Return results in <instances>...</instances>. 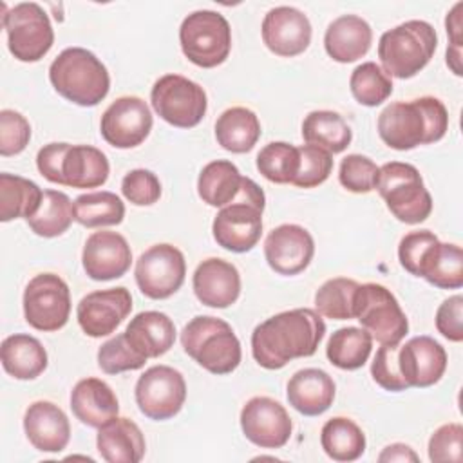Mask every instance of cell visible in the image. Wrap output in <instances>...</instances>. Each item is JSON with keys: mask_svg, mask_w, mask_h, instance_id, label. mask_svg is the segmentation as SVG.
<instances>
[{"mask_svg": "<svg viewBox=\"0 0 463 463\" xmlns=\"http://www.w3.org/2000/svg\"><path fill=\"white\" fill-rule=\"evenodd\" d=\"M324 335L326 322L315 309L282 311L253 329L251 354L264 369H282L293 358L315 354Z\"/></svg>", "mask_w": 463, "mask_h": 463, "instance_id": "1", "label": "cell"}, {"mask_svg": "<svg viewBox=\"0 0 463 463\" xmlns=\"http://www.w3.org/2000/svg\"><path fill=\"white\" fill-rule=\"evenodd\" d=\"M449 130V112L441 99L421 96L394 101L378 116V134L394 150H412L439 141Z\"/></svg>", "mask_w": 463, "mask_h": 463, "instance_id": "2", "label": "cell"}, {"mask_svg": "<svg viewBox=\"0 0 463 463\" xmlns=\"http://www.w3.org/2000/svg\"><path fill=\"white\" fill-rule=\"evenodd\" d=\"M49 80L54 90L80 107H94L110 89V76L101 60L83 49H63L49 67Z\"/></svg>", "mask_w": 463, "mask_h": 463, "instance_id": "3", "label": "cell"}, {"mask_svg": "<svg viewBox=\"0 0 463 463\" xmlns=\"http://www.w3.org/2000/svg\"><path fill=\"white\" fill-rule=\"evenodd\" d=\"M266 195L250 177H242L237 197L222 206L212 224L213 239L219 246L233 253L250 251L262 235V212Z\"/></svg>", "mask_w": 463, "mask_h": 463, "instance_id": "4", "label": "cell"}, {"mask_svg": "<svg viewBox=\"0 0 463 463\" xmlns=\"http://www.w3.org/2000/svg\"><path fill=\"white\" fill-rule=\"evenodd\" d=\"M181 344L203 369L212 374H228L241 364L242 351L232 326L217 317L192 318L181 333Z\"/></svg>", "mask_w": 463, "mask_h": 463, "instance_id": "5", "label": "cell"}, {"mask_svg": "<svg viewBox=\"0 0 463 463\" xmlns=\"http://www.w3.org/2000/svg\"><path fill=\"white\" fill-rule=\"evenodd\" d=\"M436 47L434 27L425 20H409L380 36L378 58L389 76L407 80L430 61Z\"/></svg>", "mask_w": 463, "mask_h": 463, "instance_id": "6", "label": "cell"}, {"mask_svg": "<svg viewBox=\"0 0 463 463\" xmlns=\"http://www.w3.org/2000/svg\"><path fill=\"white\" fill-rule=\"evenodd\" d=\"M389 212L405 224L423 222L432 212V197L416 166L391 161L380 166L376 186Z\"/></svg>", "mask_w": 463, "mask_h": 463, "instance_id": "7", "label": "cell"}, {"mask_svg": "<svg viewBox=\"0 0 463 463\" xmlns=\"http://www.w3.org/2000/svg\"><path fill=\"white\" fill-rule=\"evenodd\" d=\"M179 43L194 65L212 69L226 61L232 51V29L217 11H194L179 27Z\"/></svg>", "mask_w": 463, "mask_h": 463, "instance_id": "8", "label": "cell"}, {"mask_svg": "<svg viewBox=\"0 0 463 463\" xmlns=\"http://www.w3.org/2000/svg\"><path fill=\"white\" fill-rule=\"evenodd\" d=\"M354 318L382 345H394L409 331V320L396 297L382 284H360L354 300Z\"/></svg>", "mask_w": 463, "mask_h": 463, "instance_id": "9", "label": "cell"}, {"mask_svg": "<svg viewBox=\"0 0 463 463\" xmlns=\"http://www.w3.org/2000/svg\"><path fill=\"white\" fill-rule=\"evenodd\" d=\"M2 24L7 34L9 52L20 61L42 60L54 43L51 20L36 2H22L4 13Z\"/></svg>", "mask_w": 463, "mask_h": 463, "instance_id": "10", "label": "cell"}, {"mask_svg": "<svg viewBox=\"0 0 463 463\" xmlns=\"http://www.w3.org/2000/svg\"><path fill=\"white\" fill-rule=\"evenodd\" d=\"M150 101L157 116L177 128L199 125L208 109L204 89L181 74L161 76L152 87Z\"/></svg>", "mask_w": 463, "mask_h": 463, "instance_id": "11", "label": "cell"}, {"mask_svg": "<svg viewBox=\"0 0 463 463\" xmlns=\"http://www.w3.org/2000/svg\"><path fill=\"white\" fill-rule=\"evenodd\" d=\"M71 315V291L56 273L33 277L24 291L25 322L38 331L61 329Z\"/></svg>", "mask_w": 463, "mask_h": 463, "instance_id": "12", "label": "cell"}, {"mask_svg": "<svg viewBox=\"0 0 463 463\" xmlns=\"http://www.w3.org/2000/svg\"><path fill=\"white\" fill-rule=\"evenodd\" d=\"M134 275L137 288L145 297L154 300L168 298L184 282V255L172 244H154L136 260Z\"/></svg>", "mask_w": 463, "mask_h": 463, "instance_id": "13", "label": "cell"}, {"mask_svg": "<svg viewBox=\"0 0 463 463\" xmlns=\"http://www.w3.org/2000/svg\"><path fill=\"white\" fill-rule=\"evenodd\" d=\"M186 382L170 365H154L136 382V403L139 411L156 421L174 418L184 405Z\"/></svg>", "mask_w": 463, "mask_h": 463, "instance_id": "14", "label": "cell"}, {"mask_svg": "<svg viewBox=\"0 0 463 463\" xmlns=\"http://www.w3.org/2000/svg\"><path fill=\"white\" fill-rule=\"evenodd\" d=\"M152 123V112L145 99L121 96L103 112L99 132L101 137L116 148H134L148 137Z\"/></svg>", "mask_w": 463, "mask_h": 463, "instance_id": "15", "label": "cell"}, {"mask_svg": "<svg viewBox=\"0 0 463 463\" xmlns=\"http://www.w3.org/2000/svg\"><path fill=\"white\" fill-rule=\"evenodd\" d=\"M241 429L253 445L260 449H280L289 441L293 423L284 405L277 400L255 396L241 411Z\"/></svg>", "mask_w": 463, "mask_h": 463, "instance_id": "16", "label": "cell"}, {"mask_svg": "<svg viewBox=\"0 0 463 463\" xmlns=\"http://www.w3.org/2000/svg\"><path fill=\"white\" fill-rule=\"evenodd\" d=\"M130 311L132 295L127 288L118 286L85 295L76 307V318L87 336L101 338L114 333Z\"/></svg>", "mask_w": 463, "mask_h": 463, "instance_id": "17", "label": "cell"}, {"mask_svg": "<svg viewBox=\"0 0 463 463\" xmlns=\"http://www.w3.org/2000/svg\"><path fill=\"white\" fill-rule=\"evenodd\" d=\"M315 253L311 233L298 224H280L264 241V257L279 275H297L304 271Z\"/></svg>", "mask_w": 463, "mask_h": 463, "instance_id": "18", "label": "cell"}, {"mask_svg": "<svg viewBox=\"0 0 463 463\" xmlns=\"http://www.w3.org/2000/svg\"><path fill=\"white\" fill-rule=\"evenodd\" d=\"M262 42L277 56H297L311 43V22L297 7H273L262 20Z\"/></svg>", "mask_w": 463, "mask_h": 463, "instance_id": "19", "label": "cell"}, {"mask_svg": "<svg viewBox=\"0 0 463 463\" xmlns=\"http://www.w3.org/2000/svg\"><path fill=\"white\" fill-rule=\"evenodd\" d=\"M132 262V250L118 232H94L89 235L81 253L85 273L92 280H112L123 277Z\"/></svg>", "mask_w": 463, "mask_h": 463, "instance_id": "20", "label": "cell"}, {"mask_svg": "<svg viewBox=\"0 0 463 463\" xmlns=\"http://www.w3.org/2000/svg\"><path fill=\"white\" fill-rule=\"evenodd\" d=\"M398 364L409 387H430L447 369V353L439 342L421 335L398 345Z\"/></svg>", "mask_w": 463, "mask_h": 463, "instance_id": "21", "label": "cell"}, {"mask_svg": "<svg viewBox=\"0 0 463 463\" xmlns=\"http://www.w3.org/2000/svg\"><path fill=\"white\" fill-rule=\"evenodd\" d=\"M194 293L201 304L224 309L237 302L241 295L239 269L219 257L203 260L194 271Z\"/></svg>", "mask_w": 463, "mask_h": 463, "instance_id": "22", "label": "cell"}, {"mask_svg": "<svg viewBox=\"0 0 463 463\" xmlns=\"http://www.w3.org/2000/svg\"><path fill=\"white\" fill-rule=\"evenodd\" d=\"M24 430L29 443L40 452H61L71 439L67 414L52 402H33L24 414Z\"/></svg>", "mask_w": 463, "mask_h": 463, "instance_id": "23", "label": "cell"}, {"mask_svg": "<svg viewBox=\"0 0 463 463\" xmlns=\"http://www.w3.org/2000/svg\"><path fill=\"white\" fill-rule=\"evenodd\" d=\"M71 409L83 425L99 429L118 416L119 402L107 382L83 378L71 391Z\"/></svg>", "mask_w": 463, "mask_h": 463, "instance_id": "24", "label": "cell"}, {"mask_svg": "<svg viewBox=\"0 0 463 463\" xmlns=\"http://www.w3.org/2000/svg\"><path fill=\"white\" fill-rule=\"evenodd\" d=\"M373 43L371 25L356 14L335 18L324 34V47L329 58L338 63H351L367 54Z\"/></svg>", "mask_w": 463, "mask_h": 463, "instance_id": "25", "label": "cell"}, {"mask_svg": "<svg viewBox=\"0 0 463 463\" xmlns=\"http://www.w3.org/2000/svg\"><path fill=\"white\" fill-rule=\"evenodd\" d=\"M333 378L317 367L297 371L288 382V402L304 416H318L326 412L335 400Z\"/></svg>", "mask_w": 463, "mask_h": 463, "instance_id": "26", "label": "cell"}, {"mask_svg": "<svg viewBox=\"0 0 463 463\" xmlns=\"http://www.w3.org/2000/svg\"><path fill=\"white\" fill-rule=\"evenodd\" d=\"M99 456L109 463H137L145 456V436L128 418H114L99 427L96 436Z\"/></svg>", "mask_w": 463, "mask_h": 463, "instance_id": "27", "label": "cell"}, {"mask_svg": "<svg viewBox=\"0 0 463 463\" xmlns=\"http://www.w3.org/2000/svg\"><path fill=\"white\" fill-rule=\"evenodd\" d=\"M125 336L136 353L146 360L157 358L174 345L175 326L170 317L161 311H143L130 320Z\"/></svg>", "mask_w": 463, "mask_h": 463, "instance_id": "28", "label": "cell"}, {"mask_svg": "<svg viewBox=\"0 0 463 463\" xmlns=\"http://www.w3.org/2000/svg\"><path fill=\"white\" fill-rule=\"evenodd\" d=\"M107 156L90 145H69L61 159V184L72 188H98L109 179Z\"/></svg>", "mask_w": 463, "mask_h": 463, "instance_id": "29", "label": "cell"}, {"mask_svg": "<svg viewBox=\"0 0 463 463\" xmlns=\"http://www.w3.org/2000/svg\"><path fill=\"white\" fill-rule=\"evenodd\" d=\"M4 371L16 380H34L47 369V351L42 342L25 333L4 338L0 347Z\"/></svg>", "mask_w": 463, "mask_h": 463, "instance_id": "30", "label": "cell"}, {"mask_svg": "<svg viewBox=\"0 0 463 463\" xmlns=\"http://www.w3.org/2000/svg\"><path fill=\"white\" fill-rule=\"evenodd\" d=\"M260 137V121L246 107L226 109L215 121L217 143L233 154L250 152Z\"/></svg>", "mask_w": 463, "mask_h": 463, "instance_id": "31", "label": "cell"}, {"mask_svg": "<svg viewBox=\"0 0 463 463\" xmlns=\"http://www.w3.org/2000/svg\"><path fill=\"white\" fill-rule=\"evenodd\" d=\"M418 277L441 289L463 286V250L452 242H436L425 253Z\"/></svg>", "mask_w": 463, "mask_h": 463, "instance_id": "32", "label": "cell"}, {"mask_svg": "<svg viewBox=\"0 0 463 463\" xmlns=\"http://www.w3.org/2000/svg\"><path fill=\"white\" fill-rule=\"evenodd\" d=\"M43 199V190L31 179L13 175L7 172L0 174V221L9 222L24 217H33Z\"/></svg>", "mask_w": 463, "mask_h": 463, "instance_id": "33", "label": "cell"}, {"mask_svg": "<svg viewBox=\"0 0 463 463\" xmlns=\"http://www.w3.org/2000/svg\"><path fill=\"white\" fill-rule=\"evenodd\" d=\"M242 177L239 168L226 159H217L203 166L199 179H197V194L199 197L213 206L222 208L230 204L242 184Z\"/></svg>", "mask_w": 463, "mask_h": 463, "instance_id": "34", "label": "cell"}, {"mask_svg": "<svg viewBox=\"0 0 463 463\" xmlns=\"http://www.w3.org/2000/svg\"><path fill=\"white\" fill-rule=\"evenodd\" d=\"M302 137L306 145H315L329 154H338L349 146L353 132L338 112L313 110L302 121Z\"/></svg>", "mask_w": 463, "mask_h": 463, "instance_id": "35", "label": "cell"}, {"mask_svg": "<svg viewBox=\"0 0 463 463\" xmlns=\"http://www.w3.org/2000/svg\"><path fill=\"white\" fill-rule=\"evenodd\" d=\"M320 445L335 461H354L365 452V434L353 420L335 416L324 423Z\"/></svg>", "mask_w": 463, "mask_h": 463, "instance_id": "36", "label": "cell"}, {"mask_svg": "<svg viewBox=\"0 0 463 463\" xmlns=\"http://www.w3.org/2000/svg\"><path fill=\"white\" fill-rule=\"evenodd\" d=\"M373 349V336L364 327H340L336 329L326 345L329 362L344 371L360 369Z\"/></svg>", "mask_w": 463, "mask_h": 463, "instance_id": "37", "label": "cell"}, {"mask_svg": "<svg viewBox=\"0 0 463 463\" xmlns=\"http://www.w3.org/2000/svg\"><path fill=\"white\" fill-rule=\"evenodd\" d=\"M125 217V204L114 192H89L74 199V221L85 228L119 224Z\"/></svg>", "mask_w": 463, "mask_h": 463, "instance_id": "38", "label": "cell"}, {"mask_svg": "<svg viewBox=\"0 0 463 463\" xmlns=\"http://www.w3.org/2000/svg\"><path fill=\"white\" fill-rule=\"evenodd\" d=\"M74 221V203L60 190H43L38 212L27 219L29 228L40 237H58L69 230Z\"/></svg>", "mask_w": 463, "mask_h": 463, "instance_id": "39", "label": "cell"}, {"mask_svg": "<svg viewBox=\"0 0 463 463\" xmlns=\"http://www.w3.org/2000/svg\"><path fill=\"white\" fill-rule=\"evenodd\" d=\"M358 282L345 277L326 280L315 293V307L318 315L331 320H351L354 318V300Z\"/></svg>", "mask_w": 463, "mask_h": 463, "instance_id": "40", "label": "cell"}, {"mask_svg": "<svg viewBox=\"0 0 463 463\" xmlns=\"http://www.w3.org/2000/svg\"><path fill=\"white\" fill-rule=\"evenodd\" d=\"M298 146L286 141H271L257 154V170L271 183L291 184L298 172Z\"/></svg>", "mask_w": 463, "mask_h": 463, "instance_id": "41", "label": "cell"}, {"mask_svg": "<svg viewBox=\"0 0 463 463\" xmlns=\"http://www.w3.org/2000/svg\"><path fill=\"white\" fill-rule=\"evenodd\" d=\"M353 98L365 107H376L383 103L392 92L391 76L374 61L360 63L349 78Z\"/></svg>", "mask_w": 463, "mask_h": 463, "instance_id": "42", "label": "cell"}, {"mask_svg": "<svg viewBox=\"0 0 463 463\" xmlns=\"http://www.w3.org/2000/svg\"><path fill=\"white\" fill-rule=\"evenodd\" d=\"M146 358L134 351L128 344L125 331L112 336L98 349V365L107 374H118L123 371H136L145 365Z\"/></svg>", "mask_w": 463, "mask_h": 463, "instance_id": "43", "label": "cell"}, {"mask_svg": "<svg viewBox=\"0 0 463 463\" xmlns=\"http://www.w3.org/2000/svg\"><path fill=\"white\" fill-rule=\"evenodd\" d=\"M300 165L291 184L298 188H315L322 184L333 170V156L315 145L298 146Z\"/></svg>", "mask_w": 463, "mask_h": 463, "instance_id": "44", "label": "cell"}, {"mask_svg": "<svg viewBox=\"0 0 463 463\" xmlns=\"http://www.w3.org/2000/svg\"><path fill=\"white\" fill-rule=\"evenodd\" d=\"M380 166L362 154H349L342 159L338 170L340 184L353 194H367L374 190Z\"/></svg>", "mask_w": 463, "mask_h": 463, "instance_id": "45", "label": "cell"}, {"mask_svg": "<svg viewBox=\"0 0 463 463\" xmlns=\"http://www.w3.org/2000/svg\"><path fill=\"white\" fill-rule=\"evenodd\" d=\"M121 192L127 201L136 206H150L161 197V183L157 175L146 168H134L125 174Z\"/></svg>", "mask_w": 463, "mask_h": 463, "instance_id": "46", "label": "cell"}, {"mask_svg": "<svg viewBox=\"0 0 463 463\" xmlns=\"http://www.w3.org/2000/svg\"><path fill=\"white\" fill-rule=\"evenodd\" d=\"M371 376L373 380L385 391L400 392L409 389L407 382L402 376L400 364H398V344L387 345L383 344L371 364Z\"/></svg>", "mask_w": 463, "mask_h": 463, "instance_id": "47", "label": "cell"}, {"mask_svg": "<svg viewBox=\"0 0 463 463\" xmlns=\"http://www.w3.org/2000/svg\"><path fill=\"white\" fill-rule=\"evenodd\" d=\"M31 139L29 121L16 110L4 109L0 112V154L4 157L20 154Z\"/></svg>", "mask_w": 463, "mask_h": 463, "instance_id": "48", "label": "cell"}, {"mask_svg": "<svg viewBox=\"0 0 463 463\" xmlns=\"http://www.w3.org/2000/svg\"><path fill=\"white\" fill-rule=\"evenodd\" d=\"M461 445L463 427L459 423L441 425L429 439V459L434 463L461 461Z\"/></svg>", "mask_w": 463, "mask_h": 463, "instance_id": "49", "label": "cell"}, {"mask_svg": "<svg viewBox=\"0 0 463 463\" xmlns=\"http://www.w3.org/2000/svg\"><path fill=\"white\" fill-rule=\"evenodd\" d=\"M438 241L439 239L430 230H418V232H411V233L403 235L398 244V259H400L402 268L405 271H409L411 275L418 277L425 253Z\"/></svg>", "mask_w": 463, "mask_h": 463, "instance_id": "50", "label": "cell"}, {"mask_svg": "<svg viewBox=\"0 0 463 463\" xmlns=\"http://www.w3.org/2000/svg\"><path fill=\"white\" fill-rule=\"evenodd\" d=\"M436 329L450 342L463 340V297L452 295L436 311Z\"/></svg>", "mask_w": 463, "mask_h": 463, "instance_id": "51", "label": "cell"}, {"mask_svg": "<svg viewBox=\"0 0 463 463\" xmlns=\"http://www.w3.org/2000/svg\"><path fill=\"white\" fill-rule=\"evenodd\" d=\"M461 9H463V2H458L450 13L445 18V27H447V34L450 38V45L447 47V65L450 67V71L456 76H461V27H463V20H461Z\"/></svg>", "mask_w": 463, "mask_h": 463, "instance_id": "52", "label": "cell"}, {"mask_svg": "<svg viewBox=\"0 0 463 463\" xmlns=\"http://www.w3.org/2000/svg\"><path fill=\"white\" fill-rule=\"evenodd\" d=\"M71 143H49L36 154L38 172L51 183L61 184V159Z\"/></svg>", "mask_w": 463, "mask_h": 463, "instance_id": "53", "label": "cell"}, {"mask_svg": "<svg viewBox=\"0 0 463 463\" xmlns=\"http://www.w3.org/2000/svg\"><path fill=\"white\" fill-rule=\"evenodd\" d=\"M380 461H420L418 454L405 443L387 445L378 456Z\"/></svg>", "mask_w": 463, "mask_h": 463, "instance_id": "54", "label": "cell"}]
</instances>
